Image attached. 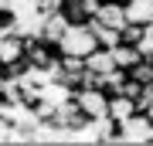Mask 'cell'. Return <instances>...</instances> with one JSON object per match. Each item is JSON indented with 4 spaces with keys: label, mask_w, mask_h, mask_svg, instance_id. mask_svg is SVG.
Listing matches in <instances>:
<instances>
[{
    "label": "cell",
    "mask_w": 153,
    "mask_h": 146,
    "mask_svg": "<svg viewBox=\"0 0 153 146\" xmlns=\"http://www.w3.org/2000/svg\"><path fill=\"white\" fill-rule=\"evenodd\" d=\"M95 21L99 24H105V27H116V31H119V27L129 21V17H126V0H102V4L95 7Z\"/></svg>",
    "instance_id": "5"
},
{
    "label": "cell",
    "mask_w": 153,
    "mask_h": 146,
    "mask_svg": "<svg viewBox=\"0 0 153 146\" xmlns=\"http://www.w3.org/2000/svg\"><path fill=\"white\" fill-rule=\"evenodd\" d=\"M143 112H146V119H150V122H153V105H150V109H143Z\"/></svg>",
    "instance_id": "18"
},
{
    "label": "cell",
    "mask_w": 153,
    "mask_h": 146,
    "mask_svg": "<svg viewBox=\"0 0 153 146\" xmlns=\"http://www.w3.org/2000/svg\"><path fill=\"white\" fill-rule=\"evenodd\" d=\"M119 41H123V44H140V41H143V24L126 21V24L119 27Z\"/></svg>",
    "instance_id": "14"
},
{
    "label": "cell",
    "mask_w": 153,
    "mask_h": 146,
    "mask_svg": "<svg viewBox=\"0 0 153 146\" xmlns=\"http://www.w3.org/2000/svg\"><path fill=\"white\" fill-rule=\"evenodd\" d=\"M58 10L65 14V21H68V24H85L88 17H92V14H88V7H85V0H65Z\"/></svg>",
    "instance_id": "12"
},
{
    "label": "cell",
    "mask_w": 153,
    "mask_h": 146,
    "mask_svg": "<svg viewBox=\"0 0 153 146\" xmlns=\"http://www.w3.org/2000/svg\"><path fill=\"white\" fill-rule=\"evenodd\" d=\"M65 31H68V21H65V14H61L58 7H55V10H48V14L41 17V27H38V38H44L48 44H58V38H61V34H65Z\"/></svg>",
    "instance_id": "7"
},
{
    "label": "cell",
    "mask_w": 153,
    "mask_h": 146,
    "mask_svg": "<svg viewBox=\"0 0 153 146\" xmlns=\"http://www.w3.org/2000/svg\"><path fill=\"white\" fill-rule=\"evenodd\" d=\"M126 75H129V78H136L140 85H150V82H153V58H140L136 65L126 71Z\"/></svg>",
    "instance_id": "13"
},
{
    "label": "cell",
    "mask_w": 153,
    "mask_h": 146,
    "mask_svg": "<svg viewBox=\"0 0 153 146\" xmlns=\"http://www.w3.org/2000/svg\"><path fill=\"white\" fill-rule=\"evenodd\" d=\"M119 92H123V95H129V99H140L143 85H140L136 78H129V75H126V78H123V85H119Z\"/></svg>",
    "instance_id": "16"
},
{
    "label": "cell",
    "mask_w": 153,
    "mask_h": 146,
    "mask_svg": "<svg viewBox=\"0 0 153 146\" xmlns=\"http://www.w3.org/2000/svg\"><path fill=\"white\" fill-rule=\"evenodd\" d=\"M71 99L78 102V109L88 116V122L92 119H105V105H109V92L99 85H88V88H75Z\"/></svg>",
    "instance_id": "4"
},
{
    "label": "cell",
    "mask_w": 153,
    "mask_h": 146,
    "mask_svg": "<svg viewBox=\"0 0 153 146\" xmlns=\"http://www.w3.org/2000/svg\"><path fill=\"white\" fill-rule=\"evenodd\" d=\"M136 48L143 51V58H153V21L143 24V41L136 44Z\"/></svg>",
    "instance_id": "15"
},
{
    "label": "cell",
    "mask_w": 153,
    "mask_h": 146,
    "mask_svg": "<svg viewBox=\"0 0 153 146\" xmlns=\"http://www.w3.org/2000/svg\"><path fill=\"white\" fill-rule=\"evenodd\" d=\"M85 68L92 71V75H105V71H112V51L109 48H95V51H88L85 54Z\"/></svg>",
    "instance_id": "10"
},
{
    "label": "cell",
    "mask_w": 153,
    "mask_h": 146,
    "mask_svg": "<svg viewBox=\"0 0 153 146\" xmlns=\"http://www.w3.org/2000/svg\"><path fill=\"white\" fill-rule=\"evenodd\" d=\"M24 61H27L31 68H48V71H55V65H58V48L48 44L44 38H38V34H27V38H24Z\"/></svg>",
    "instance_id": "3"
},
{
    "label": "cell",
    "mask_w": 153,
    "mask_h": 146,
    "mask_svg": "<svg viewBox=\"0 0 153 146\" xmlns=\"http://www.w3.org/2000/svg\"><path fill=\"white\" fill-rule=\"evenodd\" d=\"M88 31L95 34V41H99V48H116V44H119V31H116V27H105V24H99L95 17H88Z\"/></svg>",
    "instance_id": "11"
},
{
    "label": "cell",
    "mask_w": 153,
    "mask_h": 146,
    "mask_svg": "<svg viewBox=\"0 0 153 146\" xmlns=\"http://www.w3.org/2000/svg\"><path fill=\"white\" fill-rule=\"evenodd\" d=\"M58 54H78V58H85L88 51H95L99 48V41H95V34L88 31V24H68V31L58 38Z\"/></svg>",
    "instance_id": "2"
},
{
    "label": "cell",
    "mask_w": 153,
    "mask_h": 146,
    "mask_svg": "<svg viewBox=\"0 0 153 146\" xmlns=\"http://www.w3.org/2000/svg\"><path fill=\"white\" fill-rule=\"evenodd\" d=\"M123 146H153V122L146 119V112H133L129 119L116 122Z\"/></svg>",
    "instance_id": "1"
},
{
    "label": "cell",
    "mask_w": 153,
    "mask_h": 146,
    "mask_svg": "<svg viewBox=\"0 0 153 146\" xmlns=\"http://www.w3.org/2000/svg\"><path fill=\"white\" fill-rule=\"evenodd\" d=\"M14 61H24V34L7 31L0 34V68L14 65Z\"/></svg>",
    "instance_id": "6"
},
{
    "label": "cell",
    "mask_w": 153,
    "mask_h": 146,
    "mask_svg": "<svg viewBox=\"0 0 153 146\" xmlns=\"http://www.w3.org/2000/svg\"><path fill=\"white\" fill-rule=\"evenodd\" d=\"M14 102H10V95L7 92H0V119H14Z\"/></svg>",
    "instance_id": "17"
},
{
    "label": "cell",
    "mask_w": 153,
    "mask_h": 146,
    "mask_svg": "<svg viewBox=\"0 0 153 146\" xmlns=\"http://www.w3.org/2000/svg\"><path fill=\"white\" fill-rule=\"evenodd\" d=\"M133 112H140V109H136V99H129V95H123V92H112V95H109V105H105V119L123 122V119H129Z\"/></svg>",
    "instance_id": "8"
},
{
    "label": "cell",
    "mask_w": 153,
    "mask_h": 146,
    "mask_svg": "<svg viewBox=\"0 0 153 146\" xmlns=\"http://www.w3.org/2000/svg\"><path fill=\"white\" fill-rule=\"evenodd\" d=\"M109 51H112V65L119 68V71H129V68L143 58V51L136 48V44H123V41L116 44V48H109Z\"/></svg>",
    "instance_id": "9"
}]
</instances>
